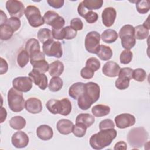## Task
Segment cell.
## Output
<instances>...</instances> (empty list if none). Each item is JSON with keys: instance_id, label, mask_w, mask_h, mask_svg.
<instances>
[{"instance_id": "1", "label": "cell", "mask_w": 150, "mask_h": 150, "mask_svg": "<svg viewBox=\"0 0 150 150\" xmlns=\"http://www.w3.org/2000/svg\"><path fill=\"white\" fill-rule=\"evenodd\" d=\"M100 88L98 84L94 82L84 84V91L77 99L79 107L87 110L100 98Z\"/></svg>"}, {"instance_id": "2", "label": "cell", "mask_w": 150, "mask_h": 150, "mask_svg": "<svg viewBox=\"0 0 150 150\" xmlns=\"http://www.w3.org/2000/svg\"><path fill=\"white\" fill-rule=\"evenodd\" d=\"M117 134V131L114 128L101 129L90 137V145L94 149H101L110 145L115 138Z\"/></svg>"}, {"instance_id": "3", "label": "cell", "mask_w": 150, "mask_h": 150, "mask_svg": "<svg viewBox=\"0 0 150 150\" xmlns=\"http://www.w3.org/2000/svg\"><path fill=\"white\" fill-rule=\"evenodd\" d=\"M46 106L49 111L53 114H59L66 116L71 111V103L67 98H64L61 100H49L46 103Z\"/></svg>"}, {"instance_id": "4", "label": "cell", "mask_w": 150, "mask_h": 150, "mask_svg": "<svg viewBox=\"0 0 150 150\" xmlns=\"http://www.w3.org/2000/svg\"><path fill=\"white\" fill-rule=\"evenodd\" d=\"M8 103L9 108L15 112L22 111L25 108V100L22 92H21L14 87L9 89L8 93Z\"/></svg>"}, {"instance_id": "5", "label": "cell", "mask_w": 150, "mask_h": 150, "mask_svg": "<svg viewBox=\"0 0 150 150\" xmlns=\"http://www.w3.org/2000/svg\"><path fill=\"white\" fill-rule=\"evenodd\" d=\"M148 134L144 128H135L131 129L128 133L127 139L131 146L141 147L146 142Z\"/></svg>"}, {"instance_id": "6", "label": "cell", "mask_w": 150, "mask_h": 150, "mask_svg": "<svg viewBox=\"0 0 150 150\" xmlns=\"http://www.w3.org/2000/svg\"><path fill=\"white\" fill-rule=\"evenodd\" d=\"M25 15L29 25L33 28L40 26L45 23L43 17L42 16L39 8L35 6H28L25 10Z\"/></svg>"}, {"instance_id": "7", "label": "cell", "mask_w": 150, "mask_h": 150, "mask_svg": "<svg viewBox=\"0 0 150 150\" xmlns=\"http://www.w3.org/2000/svg\"><path fill=\"white\" fill-rule=\"evenodd\" d=\"M100 35L96 31L88 32L85 38V47L87 52L93 54L98 53L100 48Z\"/></svg>"}, {"instance_id": "8", "label": "cell", "mask_w": 150, "mask_h": 150, "mask_svg": "<svg viewBox=\"0 0 150 150\" xmlns=\"http://www.w3.org/2000/svg\"><path fill=\"white\" fill-rule=\"evenodd\" d=\"M42 49L44 54L49 57L53 56L60 58L63 54L61 43L59 41H54L53 39L49 40L43 43Z\"/></svg>"}, {"instance_id": "9", "label": "cell", "mask_w": 150, "mask_h": 150, "mask_svg": "<svg viewBox=\"0 0 150 150\" xmlns=\"http://www.w3.org/2000/svg\"><path fill=\"white\" fill-rule=\"evenodd\" d=\"M45 22L51 26L54 29H59L63 28L65 21L63 17L53 11H48L43 15Z\"/></svg>"}, {"instance_id": "10", "label": "cell", "mask_w": 150, "mask_h": 150, "mask_svg": "<svg viewBox=\"0 0 150 150\" xmlns=\"http://www.w3.org/2000/svg\"><path fill=\"white\" fill-rule=\"evenodd\" d=\"M6 9L11 17L21 18L25 13L24 5L21 1L9 0L6 2Z\"/></svg>"}, {"instance_id": "11", "label": "cell", "mask_w": 150, "mask_h": 150, "mask_svg": "<svg viewBox=\"0 0 150 150\" xmlns=\"http://www.w3.org/2000/svg\"><path fill=\"white\" fill-rule=\"evenodd\" d=\"M12 86L21 92H28L32 87V80L29 77H18L12 81Z\"/></svg>"}, {"instance_id": "12", "label": "cell", "mask_w": 150, "mask_h": 150, "mask_svg": "<svg viewBox=\"0 0 150 150\" xmlns=\"http://www.w3.org/2000/svg\"><path fill=\"white\" fill-rule=\"evenodd\" d=\"M114 121L118 128L124 129L134 125L135 123V118L133 115L124 113L116 116Z\"/></svg>"}, {"instance_id": "13", "label": "cell", "mask_w": 150, "mask_h": 150, "mask_svg": "<svg viewBox=\"0 0 150 150\" xmlns=\"http://www.w3.org/2000/svg\"><path fill=\"white\" fill-rule=\"evenodd\" d=\"M29 77L35 85L41 90H45L47 86V77L44 73H39L33 69L29 73Z\"/></svg>"}, {"instance_id": "14", "label": "cell", "mask_w": 150, "mask_h": 150, "mask_svg": "<svg viewBox=\"0 0 150 150\" xmlns=\"http://www.w3.org/2000/svg\"><path fill=\"white\" fill-rule=\"evenodd\" d=\"M28 135L23 131H17L13 134L11 138L12 145L17 148H25L29 143Z\"/></svg>"}, {"instance_id": "15", "label": "cell", "mask_w": 150, "mask_h": 150, "mask_svg": "<svg viewBox=\"0 0 150 150\" xmlns=\"http://www.w3.org/2000/svg\"><path fill=\"white\" fill-rule=\"evenodd\" d=\"M117 12L115 9L112 7H108L105 8L101 14L102 22L106 27L111 26L115 20Z\"/></svg>"}, {"instance_id": "16", "label": "cell", "mask_w": 150, "mask_h": 150, "mask_svg": "<svg viewBox=\"0 0 150 150\" xmlns=\"http://www.w3.org/2000/svg\"><path fill=\"white\" fill-rule=\"evenodd\" d=\"M25 108L31 114H38L42 110V103L39 99L31 97L25 101Z\"/></svg>"}, {"instance_id": "17", "label": "cell", "mask_w": 150, "mask_h": 150, "mask_svg": "<svg viewBox=\"0 0 150 150\" xmlns=\"http://www.w3.org/2000/svg\"><path fill=\"white\" fill-rule=\"evenodd\" d=\"M77 11L79 15L84 18L88 23H93L96 22L98 18V15L96 12L87 10L84 6L82 2L79 4L77 8Z\"/></svg>"}, {"instance_id": "18", "label": "cell", "mask_w": 150, "mask_h": 150, "mask_svg": "<svg viewBox=\"0 0 150 150\" xmlns=\"http://www.w3.org/2000/svg\"><path fill=\"white\" fill-rule=\"evenodd\" d=\"M120 69V66L116 62L113 61H108L104 64L102 71L106 76L115 77L118 75Z\"/></svg>"}, {"instance_id": "19", "label": "cell", "mask_w": 150, "mask_h": 150, "mask_svg": "<svg viewBox=\"0 0 150 150\" xmlns=\"http://www.w3.org/2000/svg\"><path fill=\"white\" fill-rule=\"evenodd\" d=\"M36 135L39 138L43 141L50 139L53 135L52 128L47 125H41L36 129Z\"/></svg>"}, {"instance_id": "20", "label": "cell", "mask_w": 150, "mask_h": 150, "mask_svg": "<svg viewBox=\"0 0 150 150\" xmlns=\"http://www.w3.org/2000/svg\"><path fill=\"white\" fill-rule=\"evenodd\" d=\"M73 123L67 119H61L58 121L56 127L59 132L63 135H68L72 132Z\"/></svg>"}, {"instance_id": "21", "label": "cell", "mask_w": 150, "mask_h": 150, "mask_svg": "<svg viewBox=\"0 0 150 150\" xmlns=\"http://www.w3.org/2000/svg\"><path fill=\"white\" fill-rule=\"evenodd\" d=\"M84 91V83L82 82H77L73 84L69 88V95L73 99L78 98L83 94Z\"/></svg>"}, {"instance_id": "22", "label": "cell", "mask_w": 150, "mask_h": 150, "mask_svg": "<svg viewBox=\"0 0 150 150\" xmlns=\"http://www.w3.org/2000/svg\"><path fill=\"white\" fill-rule=\"evenodd\" d=\"M63 63L59 60H56L49 64V73L52 77L59 76L63 73Z\"/></svg>"}, {"instance_id": "23", "label": "cell", "mask_w": 150, "mask_h": 150, "mask_svg": "<svg viewBox=\"0 0 150 150\" xmlns=\"http://www.w3.org/2000/svg\"><path fill=\"white\" fill-rule=\"evenodd\" d=\"M25 50L28 52L29 56L40 51V46L39 41L35 38L29 39L25 45Z\"/></svg>"}, {"instance_id": "24", "label": "cell", "mask_w": 150, "mask_h": 150, "mask_svg": "<svg viewBox=\"0 0 150 150\" xmlns=\"http://www.w3.org/2000/svg\"><path fill=\"white\" fill-rule=\"evenodd\" d=\"M95 121L94 116L87 113L79 114L76 118V123H82L87 128L91 127Z\"/></svg>"}, {"instance_id": "25", "label": "cell", "mask_w": 150, "mask_h": 150, "mask_svg": "<svg viewBox=\"0 0 150 150\" xmlns=\"http://www.w3.org/2000/svg\"><path fill=\"white\" fill-rule=\"evenodd\" d=\"M117 32L111 29L105 30L101 34V38L103 41L107 43H111L115 42L118 38Z\"/></svg>"}, {"instance_id": "26", "label": "cell", "mask_w": 150, "mask_h": 150, "mask_svg": "<svg viewBox=\"0 0 150 150\" xmlns=\"http://www.w3.org/2000/svg\"><path fill=\"white\" fill-rule=\"evenodd\" d=\"M91 112L95 117H103L108 115L110 113V107L106 105L98 104L93 107Z\"/></svg>"}, {"instance_id": "27", "label": "cell", "mask_w": 150, "mask_h": 150, "mask_svg": "<svg viewBox=\"0 0 150 150\" xmlns=\"http://www.w3.org/2000/svg\"><path fill=\"white\" fill-rule=\"evenodd\" d=\"M97 55L101 60L107 61L110 60L112 56V51L109 46L104 45H100Z\"/></svg>"}, {"instance_id": "28", "label": "cell", "mask_w": 150, "mask_h": 150, "mask_svg": "<svg viewBox=\"0 0 150 150\" xmlns=\"http://www.w3.org/2000/svg\"><path fill=\"white\" fill-rule=\"evenodd\" d=\"M26 120L22 116H15L9 120V125L13 129L15 130H21L26 125Z\"/></svg>"}, {"instance_id": "29", "label": "cell", "mask_w": 150, "mask_h": 150, "mask_svg": "<svg viewBox=\"0 0 150 150\" xmlns=\"http://www.w3.org/2000/svg\"><path fill=\"white\" fill-rule=\"evenodd\" d=\"M14 30L8 24L0 25V38L1 40H7L12 36Z\"/></svg>"}, {"instance_id": "30", "label": "cell", "mask_w": 150, "mask_h": 150, "mask_svg": "<svg viewBox=\"0 0 150 150\" xmlns=\"http://www.w3.org/2000/svg\"><path fill=\"white\" fill-rule=\"evenodd\" d=\"M33 69L41 73H45L49 71V64L45 59L39 60L31 63Z\"/></svg>"}, {"instance_id": "31", "label": "cell", "mask_w": 150, "mask_h": 150, "mask_svg": "<svg viewBox=\"0 0 150 150\" xmlns=\"http://www.w3.org/2000/svg\"><path fill=\"white\" fill-rule=\"evenodd\" d=\"M37 36L42 43H44L49 40L53 39V38L52 32L47 28H42L39 29L38 32Z\"/></svg>"}, {"instance_id": "32", "label": "cell", "mask_w": 150, "mask_h": 150, "mask_svg": "<svg viewBox=\"0 0 150 150\" xmlns=\"http://www.w3.org/2000/svg\"><path fill=\"white\" fill-rule=\"evenodd\" d=\"M149 30L142 25H139L134 28V36L135 39L142 40L146 39L149 35Z\"/></svg>"}, {"instance_id": "33", "label": "cell", "mask_w": 150, "mask_h": 150, "mask_svg": "<svg viewBox=\"0 0 150 150\" xmlns=\"http://www.w3.org/2000/svg\"><path fill=\"white\" fill-rule=\"evenodd\" d=\"M84 6L88 11L98 9L101 8L103 4L102 0H84L82 1Z\"/></svg>"}, {"instance_id": "34", "label": "cell", "mask_w": 150, "mask_h": 150, "mask_svg": "<svg viewBox=\"0 0 150 150\" xmlns=\"http://www.w3.org/2000/svg\"><path fill=\"white\" fill-rule=\"evenodd\" d=\"M63 82L61 78L58 77H53L50 80L49 84V89L52 92H56L60 90L63 87Z\"/></svg>"}, {"instance_id": "35", "label": "cell", "mask_w": 150, "mask_h": 150, "mask_svg": "<svg viewBox=\"0 0 150 150\" xmlns=\"http://www.w3.org/2000/svg\"><path fill=\"white\" fill-rule=\"evenodd\" d=\"M121 45L123 48L126 50L132 49L136 43V39L134 36L127 35L120 38Z\"/></svg>"}, {"instance_id": "36", "label": "cell", "mask_w": 150, "mask_h": 150, "mask_svg": "<svg viewBox=\"0 0 150 150\" xmlns=\"http://www.w3.org/2000/svg\"><path fill=\"white\" fill-rule=\"evenodd\" d=\"M30 56L28 52L25 50H22L18 55L17 63L21 67H24L29 62Z\"/></svg>"}, {"instance_id": "37", "label": "cell", "mask_w": 150, "mask_h": 150, "mask_svg": "<svg viewBox=\"0 0 150 150\" xmlns=\"http://www.w3.org/2000/svg\"><path fill=\"white\" fill-rule=\"evenodd\" d=\"M136 9L141 14L146 13L150 9V3L148 0H139L136 1Z\"/></svg>"}, {"instance_id": "38", "label": "cell", "mask_w": 150, "mask_h": 150, "mask_svg": "<svg viewBox=\"0 0 150 150\" xmlns=\"http://www.w3.org/2000/svg\"><path fill=\"white\" fill-rule=\"evenodd\" d=\"M87 127L82 123H76L73 125L72 132L77 137H83L86 133Z\"/></svg>"}, {"instance_id": "39", "label": "cell", "mask_w": 150, "mask_h": 150, "mask_svg": "<svg viewBox=\"0 0 150 150\" xmlns=\"http://www.w3.org/2000/svg\"><path fill=\"white\" fill-rule=\"evenodd\" d=\"M130 79L125 77H118L115 83L116 88L118 90L127 89L129 86Z\"/></svg>"}, {"instance_id": "40", "label": "cell", "mask_w": 150, "mask_h": 150, "mask_svg": "<svg viewBox=\"0 0 150 150\" xmlns=\"http://www.w3.org/2000/svg\"><path fill=\"white\" fill-rule=\"evenodd\" d=\"M146 77V71L141 68H137L135 70H133L132 73V78L139 82H142L145 80Z\"/></svg>"}, {"instance_id": "41", "label": "cell", "mask_w": 150, "mask_h": 150, "mask_svg": "<svg viewBox=\"0 0 150 150\" xmlns=\"http://www.w3.org/2000/svg\"><path fill=\"white\" fill-rule=\"evenodd\" d=\"M133 54L129 50H124L120 54V60L121 63L127 64L129 63L132 59Z\"/></svg>"}, {"instance_id": "42", "label": "cell", "mask_w": 150, "mask_h": 150, "mask_svg": "<svg viewBox=\"0 0 150 150\" xmlns=\"http://www.w3.org/2000/svg\"><path fill=\"white\" fill-rule=\"evenodd\" d=\"M101 63L96 57H90L86 62V66L93 70L94 71H97L100 68Z\"/></svg>"}, {"instance_id": "43", "label": "cell", "mask_w": 150, "mask_h": 150, "mask_svg": "<svg viewBox=\"0 0 150 150\" xmlns=\"http://www.w3.org/2000/svg\"><path fill=\"white\" fill-rule=\"evenodd\" d=\"M127 35L134 36V27L131 25H125L123 26L119 31L120 38Z\"/></svg>"}, {"instance_id": "44", "label": "cell", "mask_w": 150, "mask_h": 150, "mask_svg": "<svg viewBox=\"0 0 150 150\" xmlns=\"http://www.w3.org/2000/svg\"><path fill=\"white\" fill-rule=\"evenodd\" d=\"M5 23H6L8 25H9L13 29L14 32L17 31L21 27V22L19 18L15 17H11L8 19L5 22Z\"/></svg>"}, {"instance_id": "45", "label": "cell", "mask_w": 150, "mask_h": 150, "mask_svg": "<svg viewBox=\"0 0 150 150\" xmlns=\"http://www.w3.org/2000/svg\"><path fill=\"white\" fill-rule=\"evenodd\" d=\"M114 127H115V124L112 121V120H111V119L103 120L99 124L100 130L114 128Z\"/></svg>"}, {"instance_id": "46", "label": "cell", "mask_w": 150, "mask_h": 150, "mask_svg": "<svg viewBox=\"0 0 150 150\" xmlns=\"http://www.w3.org/2000/svg\"><path fill=\"white\" fill-rule=\"evenodd\" d=\"M64 39L69 40L75 38L77 35V31L73 29L70 26H67L64 28Z\"/></svg>"}, {"instance_id": "47", "label": "cell", "mask_w": 150, "mask_h": 150, "mask_svg": "<svg viewBox=\"0 0 150 150\" xmlns=\"http://www.w3.org/2000/svg\"><path fill=\"white\" fill-rule=\"evenodd\" d=\"M70 27L75 30H81L83 28V23L80 18H73L70 21Z\"/></svg>"}, {"instance_id": "48", "label": "cell", "mask_w": 150, "mask_h": 150, "mask_svg": "<svg viewBox=\"0 0 150 150\" xmlns=\"http://www.w3.org/2000/svg\"><path fill=\"white\" fill-rule=\"evenodd\" d=\"M132 73L133 69L130 67H123L120 69L118 73V77H127L129 79H132Z\"/></svg>"}, {"instance_id": "49", "label": "cell", "mask_w": 150, "mask_h": 150, "mask_svg": "<svg viewBox=\"0 0 150 150\" xmlns=\"http://www.w3.org/2000/svg\"><path fill=\"white\" fill-rule=\"evenodd\" d=\"M94 74V71L86 66L83 67L80 71V75L84 79H90L93 78Z\"/></svg>"}, {"instance_id": "50", "label": "cell", "mask_w": 150, "mask_h": 150, "mask_svg": "<svg viewBox=\"0 0 150 150\" xmlns=\"http://www.w3.org/2000/svg\"><path fill=\"white\" fill-rule=\"evenodd\" d=\"M52 35L53 38L57 40H63L64 39V28L59 29H52Z\"/></svg>"}, {"instance_id": "51", "label": "cell", "mask_w": 150, "mask_h": 150, "mask_svg": "<svg viewBox=\"0 0 150 150\" xmlns=\"http://www.w3.org/2000/svg\"><path fill=\"white\" fill-rule=\"evenodd\" d=\"M47 2L50 6L56 9H59L63 6L64 1L63 0H47Z\"/></svg>"}, {"instance_id": "52", "label": "cell", "mask_w": 150, "mask_h": 150, "mask_svg": "<svg viewBox=\"0 0 150 150\" xmlns=\"http://www.w3.org/2000/svg\"><path fill=\"white\" fill-rule=\"evenodd\" d=\"M8 70V64L6 60L2 57H1V67H0V74H3L7 72Z\"/></svg>"}, {"instance_id": "53", "label": "cell", "mask_w": 150, "mask_h": 150, "mask_svg": "<svg viewBox=\"0 0 150 150\" xmlns=\"http://www.w3.org/2000/svg\"><path fill=\"white\" fill-rule=\"evenodd\" d=\"M114 149H127V144L124 141H119L115 145L114 147Z\"/></svg>"}, {"instance_id": "54", "label": "cell", "mask_w": 150, "mask_h": 150, "mask_svg": "<svg viewBox=\"0 0 150 150\" xmlns=\"http://www.w3.org/2000/svg\"><path fill=\"white\" fill-rule=\"evenodd\" d=\"M0 117H1V123H2L6 118V116H7V112H6V110L5 108L4 107H1V110H0Z\"/></svg>"}, {"instance_id": "55", "label": "cell", "mask_w": 150, "mask_h": 150, "mask_svg": "<svg viewBox=\"0 0 150 150\" xmlns=\"http://www.w3.org/2000/svg\"><path fill=\"white\" fill-rule=\"evenodd\" d=\"M7 19L8 18L6 14L3 12L2 10H1V21H0L1 25L5 23V22L6 21Z\"/></svg>"}, {"instance_id": "56", "label": "cell", "mask_w": 150, "mask_h": 150, "mask_svg": "<svg viewBox=\"0 0 150 150\" xmlns=\"http://www.w3.org/2000/svg\"><path fill=\"white\" fill-rule=\"evenodd\" d=\"M142 25L144 27H145L146 29H148V30L150 29V28H149V16L148 17L146 20L144 22V24Z\"/></svg>"}]
</instances>
